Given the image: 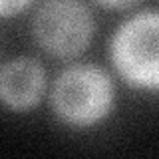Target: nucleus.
<instances>
[{
	"mask_svg": "<svg viewBox=\"0 0 159 159\" xmlns=\"http://www.w3.org/2000/svg\"><path fill=\"white\" fill-rule=\"evenodd\" d=\"M50 109L62 125L89 129L103 123L116 109V82L96 64L64 68L50 86Z\"/></svg>",
	"mask_w": 159,
	"mask_h": 159,
	"instance_id": "f257e3e1",
	"label": "nucleus"
},
{
	"mask_svg": "<svg viewBox=\"0 0 159 159\" xmlns=\"http://www.w3.org/2000/svg\"><path fill=\"white\" fill-rule=\"evenodd\" d=\"M107 58L131 89L159 93V10H141L113 30Z\"/></svg>",
	"mask_w": 159,
	"mask_h": 159,
	"instance_id": "f03ea898",
	"label": "nucleus"
},
{
	"mask_svg": "<svg viewBox=\"0 0 159 159\" xmlns=\"http://www.w3.org/2000/svg\"><path fill=\"white\" fill-rule=\"evenodd\" d=\"M36 46L56 60H72L89 48L96 18L84 0H42L32 16Z\"/></svg>",
	"mask_w": 159,
	"mask_h": 159,
	"instance_id": "7ed1b4c3",
	"label": "nucleus"
},
{
	"mask_svg": "<svg viewBox=\"0 0 159 159\" xmlns=\"http://www.w3.org/2000/svg\"><path fill=\"white\" fill-rule=\"evenodd\" d=\"M48 78L34 58H12L0 68V103L14 113H26L40 106L46 96Z\"/></svg>",
	"mask_w": 159,
	"mask_h": 159,
	"instance_id": "20e7f679",
	"label": "nucleus"
},
{
	"mask_svg": "<svg viewBox=\"0 0 159 159\" xmlns=\"http://www.w3.org/2000/svg\"><path fill=\"white\" fill-rule=\"evenodd\" d=\"M36 4V0H0V20H10L24 14Z\"/></svg>",
	"mask_w": 159,
	"mask_h": 159,
	"instance_id": "39448f33",
	"label": "nucleus"
},
{
	"mask_svg": "<svg viewBox=\"0 0 159 159\" xmlns=\"http://www.w3.org/2000/svg\"><path fill=\"white\" fill-rule=\"evenodd\" d=\"M93 4H98L103 10H113V12H123L133 6H137L141 0H92Z\"/></svg>",
	"mask_w": 159,
	"mask_h": 159,
	"instance_id": "423d86ee",
	"label": "nucleus"
}]
</instances>
